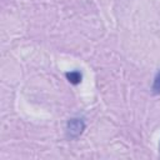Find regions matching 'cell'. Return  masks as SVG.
Returning a JSON list of instances; mask_svg holds the SVG:
<instances>
[{
  "label": "cell",
  "mask_w": 160,
  "mask_h": 160,
  "mask_svg": "<svg viewBox=\"0 0 160 160\" xmlns=\"http://www.w3.org/2000/svg\"><path fill=\"white\" fill-rule=\"evenodd\" d=\"M151 90H152V94H154V95L160 94V71L156 74V76H155V79H154Z\"/></svg>",
  "instance_id": "3957f363"
},
{
  "label": "cell",
  "mask_w": 160,
  "mask_h": 160,
  "mask_svg": "<svg viewBox=\"0 0 160 160\" xmlns=\"http://www.w3.org/2000/svg\"><path fill=\"white\" fill-rule=\"evenodd\" d=\"M159 154H160V142H159Z\"/></svg>",
  "instance_id": "277c9868"
},
{
  "label": "cell",
  "mask_w": 160,
  "mask_h": 160,
  "mask_svg": "<svg viewBox=\"0 0 160 160\" xmlns=\"http://www.w3.org/2000/svg\"><path fill=\"white\" fill-rule=\"evenodd\" d=\"M85 129V124L81 119H70L66 125V132L69 138H78L82 134Z\"/></svg>",
  "instance_id": "6da1fadb"
},
{
  "label": "cell",
  "mask_w": 160,
  "mask_h": 160,
  "mask_svg": "<svg viewBox=\"0 0 160 160\" xmlns=\"http://www.w3.org/2000/svg\"><path fill=\"white\" fill-rule=\"evenodd\" d=\"M65 76H66L68 81H69L70 84H72V85H78V84H80L81 80H82V74H81L79 70L69 71V72L65 74Z\"/></svg>",
  "instance_id": "7a4b0ae2"
}]
</instances>
